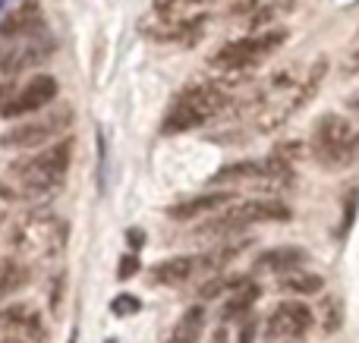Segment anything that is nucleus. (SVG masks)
<instances>
[{"instance_id":"nucleus-30","label":"nucleus","mask_w":359,"mask_h":343,"mask_svg":"<svg viewBox=\"0 0 359 343\" xmlns=\"http://www.w3.org/2000/svg\"><path fill=\"white\" fill-rule=\"evenodd\" d=\"M13 88H16V85H13V76H4V73H0V104L10 98Z\"/></svg>"},{"instance_id":"nucleus-22","label":"nucleus","mask_w":359,"mask_h":343,"mask_svg":"<svg viewBox=\"0 0 359 343\" xmlns=\"http://www.w3.org/2000/svg\"><path fill=\"white\" fill-rule=\"evenodd\" d=\"M318 315H322V331L325 334L341 331V328H344V300H341V296H325Z\"/></svg>"},{"instance_id":"nucleus-3","label":"nucleus","mask_w":359,"mask_h":343,"mask_svg":"<svg viewBox=\"0 0 359 343\" xmlns=\"http://www.w3.org/2000/svg\"><path fill=\"white\" fill-rule=\"evenodd\" d=\"M69 227L50 211H25L10 227V249L22 262H50L63 252Z\"/></svg>"},{"instance_id":"nucleus-1","label":"nucleus","mask_w":359,"mask_h":343,"mask_svg":"<svg viewBox=\"0 0 359 343\" xmlns=\"http://www.w3.org/2000/svg\"><path fill=\"white\" fill-rule=\"evenodd\" d=\"M73 161V139L60 136L57 142L35 148L19 158L0 176V199L4 202H38L54 195L63 186Z\"/></svg>"},{"instance_id":"nucleus-9","label":"nucleus","mask_w":359,"mask_h":343,"mask_svg":"<svg viewBox=\"0 0 359 343\" xmlns=\"http://www.w3.org/2000/svg\"><path fill=\"white\" fill-rule=\"evenodd\" d=\"M57 98V79L54 76H32L25 85L13 88L10 98L0 104V117L4 120H22L29 113L41 111V107L54 104Z\"/></svg>"},{"instance_id":"nucleus-33","label":"nucleus","mask_w":359,"mask_h":343,"mask_svg":"<svg viewBox=\"0 0 359 343\" xmlns=\"http://www.w3.org/2000/svg\"><path fill=\"white\" fill-rule=\"evenodd\" d=\"M196 6H205V4H215V0H192Z\"/></svg>"},{"instance_id":"nucleus-32","label":"nucleus","mask_w":359,"mask_h":343,"mask_svg":"<svg viewBox=\"0 0 359 343\" xmlns=\"http://www.w3.org/2000/svg\"><path fill=\"white\" fill-rule=\"evenodd\" d=\"M350 107H356V111H359V94H353V98H350Z\"/></svg>"},{"instance_id":"nucleus-10","label":"nucleus","mask_w":359,"mask_h":343,"mask_svg":"<svg viewBox=\"0 0 359 343\" xmlns=\"http://www.w3.org/2000/svg\"><path fill=\"white\" fill-rule=\"evenodd\" d=\"M312 321H316V312L306 302L287 300L271 309V315L265 321V337L268 340H299L309 334Z\"/></svg>"},{"instance_id":"nucleus-27","label":"nucleus","mask_w":359,"mask_h":343,"mask_svg":"<svg viewBox=\"0 0 359 343\" xmlns=\"http://www.w3.org/2000/svg\"><path fill=\"white\" fill-rule=\"evenodd\" d=\"M359 69V31H356V38H353V44H350V50H347V63H344V73H356Z\"/></svg>"},{"instance_id":"nucleus-5","label":"nucleus","mask_w":359,"mask_h":343,"mask_svg":"<svg viewBox=\"0 0 359 343\" xmlns=\"http://www.w3.org/2000/svg\"><path fill=\"white\" fill-rule=\"evenodd\" d=\"M290 208L278 199H252L243 202V205H227V211H217L205 220L196 230V237L211 239V243H221V239L240 237L243 230L255 224H278V220H290Z\"/></svg>"},{"instance_id":"nucleus-28","label":"nucleus","mask_w":359,"mask_h":343,"mask_svg":"<svg viewBox=\"0 0 359 343\" xmlns=\"http://www.w3.org/2000/svg\"><path fill=\"white\" fill-rule=\"evenodd\" d=\"M139 271V258L136 255H123L120 258V271H117V277L120 281H126V277H133Z\"/></svg>"},{"instance_id":"nucleus-12","label":"nucleus","mask_w":359,"mask_h":343,"mask_svg":"<svg viewBox=\"0 0 359 343\" xmlns=\"http://www.w3.org/2000/svg\"><path fill=\"white\" fill-rule=\"evenodd\" d=\"M233 205V192L227 189H215V192H202V195H192V199H183L177 205L168 208V218L174 220H189L198 218V214H208V211H221V208Z\"/></svg>"},{"instance_id":"nucleus-2","label":"nucleus","mask_w":359,"mask_h":343,"mask_svg":"<svg viewBox=\"0 0 359 343\" xmlns=\"http://www.w3.org/2000/svg\"><path fill=\"white\" fill-rule=\"evenodd\" d=\"M230 79H192L183 85V92L174 98V104L168 107V117L161 123L164 136H180V132L198 130L202 123H208L211 117L224 111L230 104Z\"/></svg>"},{"instance_id":"nucleus-24","label":"nucleus","mask_w":359,"mask_h":343,"mask_svg":"<svg viewBox=\"0 0 359 343\" xmlns=\"http://www.w3.org/2000/svg\"><path fill=\"white\" fill-rule=\"evenodd\" d=\"M139 309H142V302H139L136 296H130V293L117 296V300L111 302V312H114V315H120V318H123V315H136Z\"/></svg>"},{"instance_id":"nucleus-31","label":"nucleus","mask_w":359,"mask_h":343,"mask_svg":"<svg viewBox=\"0 0 359 343\" xmlns=\"http://www.w3.org/2000/svg\"><path fill=\"white\" fill-rule=\"evenodd\" d=\"M0 343H25V340H19V337H0Z\"/></svg>"},{"instance_id":"nucleus-11","label":"nucleus","mask_w":359,"mask_h":343,"mask_svg":"<svg viewBox=\"0 0 359 343\" xmlns=\"http://www.w3.org/2000/svg\"><path fill=\"white\" fill-rule=\"evenodd\" d=\"M196 274H202V262L198 255H177V258H164L155 268L149 271V281L158 287H180V284L192 281Z\"/></svg>"},{"instance_id":"nucleus-26","label":"nucleus","mask_w":359,"mask_h":343,"mask_svg":"<svg viewBox=\"0 0 359 343\" xmlns=\"http://www.w3.org/2000/svg\"><path fill=\"white\" fill-rule=\"evenodd\" d=\"M183 6H192V0H155V13H158V16H170V13L183 10Z\"/></svg>"},{"instance_id":"nucleus-21","label":"nucleus","mask_w":359,"mask_h":343,"mask_svg":"<svg viewBox=\"0 0 359 343\" xmlns=\"http://www.w3.org/2000/svg\"><path fill=\"white\" fill-rule=\"evenodd\" d=\"M278 287L293 296H316V293H322L325 281L318 274H309V271L297 268V271H287V274H278Z\"/></svg>"},{"instance_id":"nucleus-20","label":"nucleus","mask_w":359,"mask_h":343,"mask_svg":"<svg viewBox=\"0 0 359 343\" xmlns=\"http://www.w3.org/2000/svg\"><path fill=\"white\" fill-rule=\"evenodd\" d=\"M325 73H328V60H325V57H316V60H312V66L306 69V76L297 82V94H293L297 111H299V107H306L318 94V88H322V82H325Z\"/></svg>"},{"instance_id":"nucleus-19","label":"nucleus","mask_w":359,"mask_h":343,"mask_svg":"<svg viewBox=\"0 0 359 343\" xmlns=\"http://www.w3.org/2000/svg\"><path fill=\"white\" fill-rule=\"evenodd\" d=\"M205 331V306H189L183 315H180V321L174 325V331H170V343H198Z\"/></svg>"},{"instance_id":"nucleus-17","label":"nucleus","mask_w":359,"mask_h":343,"mask_svg":"<svg viewBox=\"0 0 359 343\" xmlns=\"http://www.w3.org/2000/svg\"><path fill=\"white\" fill-rule=\"evenodd\" d=\"M262 296V287L249 277H243L233 290H230V300L224 302V321H236V318H246L252 312V306L259 302Z\"/></svg>"},{"instance_id":"nucleus-16","label":"nucleus","mask_w":359,"mask_h":343,"mask_svg":"<svg viewBox=\"0 0 359 343\" xmlns=\"http://www.w3.org/2000/svg\"><path fill=\"white\" fill-rule=\"evenodd\" d=\"M252 246V237H230V239H221V243L215 246L211 252H202L198 255V262H202V274L205 271H221L224 265L236 262V258L243 255V252Z\"/></svg>"},{"instance_id":"nucleus-13","label":"nucleus","mask_w":359,"mask_h":343,"mask_svg":"<svg viewBox=\"0 0 359 343\" xmlns=\"http://www.w3.org/2000/svg\"><path fill=\"white\" fill-rule=\"evenodd\" d=\"M41 22H44L41 4H38V0H22V4H16L13 10H6V16L0 19V41L25 35V31L38 29Z\"/></svg>"},{"instance_id":"nucleus-18","label":"nucleus","mask_w":359,"mask_h":343,"mask_svg":"<svg viewBox=\"0 0 359 343\" xmlns=\"http://www.w3.org/2000/svg\"><path fill=\"white\" fill-rule=\"evenodd\" d=\"M29 281H32V271H29V265H25L22 258H16V255L0 258V300L19 293Z\"/></svg>"},{"instance_id":"nucleus-23","label":"nucleus","mask_w":359,"mask_h":343,"mask_svg":"<svg viewBox=\"0 0 359 343\" xmlns=\"http://www.w3.org/2000/svg\"><path fill=\"white\" fill-rule=\"evenodd\" d=\"M240 281H243V274H221V277H211V281H205L202 287H198V300H215V296H221V293H227V290H233Z\"/></svg>"},{"instance_id":"nucleus-7","label":"nucleus","mask_w":359,"mask_h":343,"mask_svg":"<svg viewBox=\"0 0 359 343\" xmlns=\"http://www.w3.org/2000/svg\"><path fill=\"white\" fill-rule=\"evenodd\" d=\"M287 35H290L287 29H268V31H252L246 38H236V41H227L224 48H217L211 54V66L221 69V73H243V69L268 60L287 41Z\"/></svg>"},{"instance_id":"nucleus-15","label":"nucleus","mask_w":359,"mask_h":343,"mask_svg":"<svg viewBox=\"0 0 359 343\" xmlns=\"http://www.w3.org/2000/svg\"><path fill=\"white\" fill-rule=\"evenodd\" d=\"M303 262H309V252L299 246H274V249L262 252L255 258V271L262 274H287V271L303 268Z\"/></svg>"},{"instance_id":"nucleus-4","label":"nucleus","mask_w":359,"mask_h":343,"mask_svg":"<svg viewBox=\"0 0 359 343\" xmlns=\"http://www.w3.org/2000/svg\"><path fill=\"white\" fill-rule=\"evenodd\" d=\"M309 155L325 170H347L359 161V130L341 113H322L309 132Z\"/></svg>"},{"instance_id":"nucleus-25","label":"nucleus","mask_w":359,"mask_h":343,"mask_svg":"<svg viewBox=\"0 0 359 343\" xmlns=\"http://www.w3.org/2000/svg\"><path fill=\"white\" fill-rule=\"evenodd\" d=\"M287 4H293V0H274V4L262 6V13H255V16H252V29H259V25H265L268 19H274L280 6H287Z\"/></svg>"},{"instance_id":"nucleus-6","label":"nucleus","mask_w":359,"mask_h":343,"mask_svg":"<svg viewBox=\"0 0 359 343\" xmlns=\"http://www.w3.org/2000/svg\"><path fill=\"white\" fill-rule=\"evenodd\" d=\"M76 113L69 104H54V107H41V111L22 117L19 123H13L10 130L0 136V148L10 151H35L44 148V145L57 142L63 132L73 126Z\"/></svg>"},{"instance_id":"nucleus-29","label":"nucleus","mask_w":359,"mask_h":343,"mask_svg":"<svg viewBox=\"0 0 359 343\" xmlns=\"http://www.w3.org/2000/svg\"><path fill=\"white\" fill-rule=\"evenodd\" d=\"M255 331H259V321H255L252 315H246V321H243V328H240V340L236 343H252Z\"/></svg>"},{"instance_id":"nucleus-14","label":"nucleus","mask_w":359,"mask_h":343,"mask_svg":"<svg viewBox=\"0 0 359 343\" xmlns=\"http://www.w3.org/2000/svg\"><path fill=\"white\" fill-rule=\"evenodd\" d=\"M0 325H4L6 331L19 334V337H32L35 343H44V321H41V315H38L35 306L16 302V306L4 309V315H0Z\"/></svg>"},{"instance_id":"nucleus-8","label":"nucleus","mask_w":359,"mask_h":343,"mask_svg":"<svg viewBox=\"0 0 359 343\" xmlns=\"http://www.w3.org/2000/svg\"><path fill=\"white\" fill-rule=\"evenodd\" d=\"M57 50V38L44 29V22L38 29L25 31L19 38L0 41V73L4 76H19L32 66H41L50 60V54Z\"/></svg>"}]
</instances>
